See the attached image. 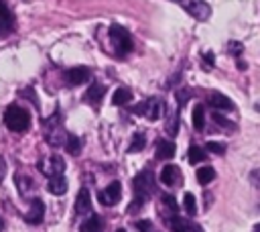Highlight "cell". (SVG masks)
I'll return each instance as SVG.
<instances>
[{
    "label": "cell",
    "mask_w": 260,
    "mask_h": 232,
    "mask_svg": "<svg viewBox=\"0 0 260 232\" xmlns=\"http://www.w3.org/2000/svg\"><path fill=\"white\" fill-rule=\"evenodd\" d=\"M49 191L53 195H63L67 191V179L61 173H53L49 175Z\"/></svg>",
    "instance_id": "11"
},
{
    "label": "cell",
    "mask_w": 260,
    "mask_h": 232,
    "mask_svg": "<svg viewBox=\"0 0 260 232\" xmlns=\"http://www.w3.org/2000/svg\"><path fill=\"white\" fill-rule=\"evenodd\" d=\"M254 108H256V110H258V112H260V100H258V102H256V106H254Z\"/></svg>",
    "instance_id": "36"
},
{
    "label": "cell",
    "mask_w": 260,
    "mask_h": 232,
    "mask_svg": "<svg viewBox=\"0 0 260 232\" xmlns=\"http://www.w3.org/2000/svg\"><path fill=\"white\" fill-rule=\"evenodd\" d=\"M183 210L187 212V216H195L197 214V204H195V195L193 193H185V197H183Z\"/></svg>",
    "instance_id": "21"
},
{
    "label": "cell",
    "mask_w": 260,
    "mask_h": 232,
    "mask_svg": "<svg viewBox=\"0 0 260 232\" xmlns=\"http://www.w3.org/2000/svg\"><path fill=\"white\" fill-rule=\"evenodd\" d=\"M134 226H136L138 230H150V228H152V224H150L148 220H138Z\"/></svg>",
    "instance_id": "32"
},
{
    "label": "cell",
    "mask_w": 260,
    "mask_h": 232,
    "mask_svg": "<svg viewBox=\"0 0 260 232\" xmlns=\"http://www.w3.org/2000/svg\"><path fill=\"white\" fill-rule=\"evenodd\" d=\"M132 112H134V114H144V112H146V102H140V104H136V106L132 108Z\"/></svg>",
    "instance_id": "34"
},
{
    "label": "cell",
    "mask_w": 260,
    "mask_h": 232,
    "mask_svg": "<svg viewBox=\"0 0 260 232\" xmlns=\"http://www.w3.org/2000/svg\"><path fill=\"white\" fill-rule=\"evenodd\" d=\"M14 181H16V185H18L20 193L28 191V187H30V179H28V177H24V181H22V175H16V177H14Z\"/></svg>",
    "instance_id": "27"
},
{
    "label": "cell",
    "mask_w": 260,
    "mask_h": 232,
    "mask_svg": "<svg viewBox=\"0 0 260 232\" xmlns=\"http://www.w3.org/2000/svg\"><path fill=\"white\" fill-rule=\"evenodd\" d=\"M110 41H112V45H114V49H116L118 53H128V51H132V37H130V33H128L126 28L118 26V24L110 26Z\"/></svg>",
    "instance_id": "3"
},
{
    "label": "cell",
    "mask_w": 260,
    "mask_h": 232,
    "mask_svg": "<svg viewBox=\"0 0 260 232\" xmlns=\"http://www.w3.org/2000/svg\"><path fill=\"white\" fill-rule=\"evenodd\" d=\"M162 201H165V206L175 214L177 212V201H175V197L173 195H162Z\"/></svg>",
    "instance_id": "30"
},
{
    "label": "cell",
    "mask_w": 260,
    "mask_h": 232,
    "mask_svg": "<svg viewBox=\"0 0 260 232\" xmlns=\"http://www.w3.org/2000/svg\"><path fill=\"white\" fill-rule=\"evenodd\" d=\"M179 4L183 6V10H187V14L197 20H207L211 14V8L205 0H179Z\"/></svg>",
    "instance_id": "4"
},
{
    "label": "cell",
    "mask_w": 260,
    "mask_h": 232,
    "mask_svg": "<svg viewBox=\"0 0 260 232\" xmlns=\"http://www.w3.org/2000/svg\"><path fill=\"white\" fill-rule=\"evenodd\" d=\"M165 130H167L171 136H175V134H177V130H179V114H177V110H173V116H169Z\"/></svg>",
    "instance_id": "22"
},
{
    "label": "cell",
    "mask_w": 260,
    "mask_h": 232,
    "mask_svg": "<svg viewBox=\"0 0 260 232\" xmlns=\"http://www.w3.org/2000/svg\"><path fill=\"white\" fill-rule=\"evenodd\" d=\"M173 2H179V0H173Z\"/></svg>",
    "instance_id": "39"
},
{
    "label": "cell",
    "mask_w": 260,
    "mask_h": 232,
    "mask_svg": "<svg viewBox=\"0 0 260 232\" xmlns=\"http://www.w3.org/2000/svg\"><path fill=\"white\" fill-rule=\"evenodd\" d=\"M43 214H45V204H43L39 197H35V199L30 201V208H28V212L24 214V220H26L28 224H41V220H43Z\"/></svg>",
    "instance_id": "6"
},
{
    "label": "cell",
    "mask_w": 260,
    "mask_h": 232,
    "mask_svg": "<svg viewBox=\"0 0 260 232\" xmlns=\"http://www.w3.org/2000/svg\"><path fill=\"white\" fill-rule=\"evenodd\" d=\"M160 112H162V102L160 100H148L146 102V116L150 118V120H156L158 116H160Z\"/></svg>",
    "instance_id": "17"
},
{
    "label": "cell",
    "mask_w": 260,
    "mask_h": 232,
    "mask_svg": "<svg viewBox=\"0 0 260 232\" xmlns=\"http://www.w3.org/2000/svg\"><path fill=\"white\" fill-rule=\"evenodd\" d=\"M4 173H6V163H4V157H0V181L4 179Z\"/></svg>",
    "instance_id": "35"
},
{
    "label": "cell",
    "mask_w": 260,
    "mask_h": 232,
    "mask_svg": "<svg viewBox=\"0 0 260 232\" xmlns=\"http://www.w3.org/2000/svg\"><path fill=\"white\" fill-rule=\"evenodd\" d=\"M213 179H215V171H213V167H203V169L197 171V181H199L201 185H207V183H211Z\"/></svg>",
    "instance_id": "20"
},
{
    "label": "cell",
    "mask_w": 260,
    "mask_h": 232,
    "mask_svg": "<svg viewBox=\"0 0 260 232\" xmlns=\"http://www.w3.org/2000/svg\"><path fill=\"white\" fill-rule=\"evenodd\" d=\"M91 208V195H89V189L81 187L79 193H77V199H75V212L77 214H87Z\"/></svg>",
    "instance_id": "12"
},
{
    "label": "cell",
    "mask_w": 260,
    "mask_h": 232,
    "mask_svg": "<svg viewBox=\"0 0 260 232\" xmlns=\"http://www.w3.org/2000/svg\"><path fill=\"white\" fill-rule=\"evenodd\" d=\"M132 100V92L128 88H118L114 94H112V104L114 106H122V104H128Z\"/></svg>",
    "instance_id": "13"
},
{
    "label": "cell",
    "mask_w": 260,
    "mask_h": 232,
    "mask_svg": "<svg viewBox=\"0 0 260 232\" xmlns=\"http://www.w3.org/2000/svg\"><path fill=\"white\" fill-rule=\"evenodd\" d=\"M65 167L63 159L61 157H51L47 161H39V169L45 173V175H53V173H61Z\"/></svg>",
    "instance_id": "8"
},
{
    "label": "cell",
    "mask_w": 260,
    "mask_h": 232,
    "mask_svg": "<svg viewBox=\"0 0 260 232\" xmlns=\"http://www.w3.org/2000/svg\"><path fill=\"white\" fill-rule=\"evenodd\" d=\"M65 149L69 151V153H79V149H81V140L77 138V136H67L65 138Z\"/></svg>",
    "instance_id": "24"
},
{
    "label": "cell",
    "mask_w": 260,
    "mask_h": 232,
    "mask_svg": "<svg viewBox=\"0 0 260 232\" xmlns=\"http://www.w3.org/2000/svg\"><path fill=\"white\" fill-rule=\"evenodd\" d=\"M189 98H191L189 92H185V90H183V92H177V100H179V104H185Z\"/></svg>",
    "instance_id": "33"
},
{
    "label": "cell",
    "mask_w": 260,
    "mask_h": 232,
    "mask_svg": "<svg viewBox=\"0 0 260 232\" xmlns=\"http://www.w3.org/2000/svg\"><path fill=\"white\" fill-rule=\"evenodd\" d=\"M89 75H91V71H89L87 67H83V65H79V67H71V69L65 73L67 81L73 83V85H81V83H85V81L89 79Z\"/></svg>",
    "instance_id": "7"
},
{
    "label": "cell",
    "mask_w": 260,
    "mask_h": 232,
    "mask_svg": "<svg viewBox=\"0 0 260 232\" xmlns=\"http://www.w3.org/2000/svg\"><path fill=\"white\" fill-rule=\"evenodd\" d=\"M132 185H134L136 195L146 201V199L154 193V175H152L150 171H140V173L134 177Z\"/></svg>",
    "instance_id": "2"
},
{
    "label": "cell",
    "mask_w": 260,
    "mask_h": 232,
    "mask_svg": "<svg viewBox=\"0 0 260 232\" xmlns=\"http://www.w3.org/2000/svg\"><path fill=\"white\" fill-rule=\"evenodd\" d=\"M160 181L165 183V185H177L179 181H181V171H179V167L177 165H165L162 167V171H160Z\"/></svg>",
    "instance_id": "9"
},
{
    "label": "cell",
    "mask_w": 260,
    "mask_h": 232,
    "mask_svg": "<svg viewBox=\"0 0 260 232\" xmlns=\"http://www.w3.org/2000/svg\"><path fill=\"white\" fill-rule=\"evenodd\" d=\"M250 181H252V185H254V187H258V189H260V169H258V171H252Z\"/></svg>",
    "instance_id": "31"
},
{
    "label": "cell",
    "mask_w": 260,
    "mask_h": 232,
    "mask_svg": "<svg viewBox=\"0 0 260 232\" xmlns=\"http://www.w3.org/2000/svg\"><path fill=\"white\" fill-rule=\"evenodd\" d=\"M156 155H158V159H171L175 155V144L171 140H158L156 142Z\"/></svg>",
    "instance_id": "14"
},
{
    "label": "cell",
    "mask_w": 260,
    "mask_h": 232,
    "mask_svg": "<svg viewBox=\"0 0 260 232\" xmlns=\"http://www.w3.org/2000/svg\"><path fill=\"white\" fill-rule=\"evenodd\" d=\"M102 96H104V88H102L100 83H93V85L87 90V94H85V102H89V104H100Z\"/></svg>",
    "instance_id": "18"
},
{
    "label": "cell",
    "mask_w": 260,
    "mask_h": 232,
    "mask_svg": "<svg viewBox=\"0 0 260 232\" xmlns=\"http://www.w3.org/2000/svg\"><path fill=\"white\" fill-rule=\"evenodd\" d=\"M81 230H83V232H87V230H102V220H100V216H91L85 224H81Z\"/></svg>",
    "instance_id": "25"
},
{
    "label": "cell",
    "mask_w": 260,
    "mask_h": 232,
    "mask_svg": "<svg viewBox=\"0 0 260 232\" xmlns=\"http://www.w3.org/2000/svg\"><path fill=\"white\" fill-rule=\"evenodd\" d=\"M144 144H146V140H144V134H134V138H132V144L128 147V151H130V153L142 151V149H144Z\"/></svg>",
    "instance_id": "26"
},
{
    "label": "cell",
    "mask_w": 260,
    "mask_h": 232,
    "mask_svg": "<svg viewBox=\"0 0 260 232\" xmlns=\"http://www.w3.org/2000/svg\"><path fill=\"white\" fill-rule=\"evenodd\" d=\"M203 159H205V151H203L201 147H191V149H189V163L197 165V163H201Z\"/></svg>",
    "instance_id": "23"
},
{
    "label": "cell",
    "mask_w": 260,
    "mask_h": 232,
    "mask_svg": "<svg viewBox=\"0 0 260 232\" xmlns=\"http://www.w3.org/2000/svg\"><path fill=\"white\" fill-rule=\"evenodd\" d=\"M169 228H171V230H177V232H189V230H193V232H199V230H201L199 226H195V224H189V222H185V220H179V218H175L173 222H169Z\"/></svg>",
    "instance_id": "16"
},
{
    "label": "cell",
    "mask_w": 260,
    "mask_h": 232,
    "mask_svg": "<svg viewBox=\"0 0 260 232\" xmlns=\"http://www.w3.org/2000/svg\"><path fill=\"white\" fill-rule=\"evenodd\" d=\"M207 151H211L215 155H223L225 153V147L221 142H207Z\"/></svg>",
    "instance_id": "29"
},
{
    "label": "cell",
    "mask_w": 260,
    "mask_h": 232,
    "mask_svg": "<svg viewBox=\"0 0 260 232\" xmlns=\"http://www.w3.org/2000/svg\"><path fill=\"white\" fill-rule=\"evenodd\" d=\"M12 26V14L4 0H0V31H8Z\"/></svg>",
    "instance_id": "15"
},
{
    "label": "cell",
    "mask_w": 260,
    "mask_h": 232,
    "mask_svg": "<svg viewBox=\"0 0 260 232\" xmlns=\"http://www.w3.org/2000/svg\"><path fill=\"white\" fill-rule=\"evenodd\" d=\"M193 126H195V130H203V126H205V112H203L201 104H197L193 108Z\"/></svg>",
    "instance_id": "19"
},
{
    "label": "cell",
    "mask_w": 260,
    "mask_h": 232,
    "mask_svg": "<svg viewBox=\"0 0 260 232\" xmlns=\"http://www.w3.org/2000/svg\"><path fill=\"white\" fill-rule=\"evenodd\" d=\"M4 124L8 130L12 132H24L30 124V116L24 108L16 106V104H10L6 110H4Z\"/></svg>",
    "instance_id": "1"
},
{
    "label": "cell",
    "mask_w": 260,
    "mask_h": 232,
    "mask_svg": "<svg viewBox=\"0 0 260 232\" xmlns=\"http://www.w3.org/2000/svg\"><path fill=\"white\" fill-rule=\"evenodd\" d=\"M2 228H4V222H2V218H0V230H2Z\"/></svg>",
    "instance_id": "38"
},
{
    "label": "cell",
    "mask_w": 260,
    "mask_h": 232,
    "mask_svg": "<svg viewBox=\"0 0 260 232\" xmlns=\"http://www.w3.org/2000/svg\"><path fill=\"white\" fill-rule=\"evenodd\" d=\"M254 230H258V232H260V224H256V226H254Z\"/></svg>",
    "instance_id": "37"
},
{
    "label": "cell",
    "mask_w": 260,
    "mask_h": 232,
    "mask_svg": "<svg viewBox=\"0 0 260 232\" xmlns=\"http://www.w3.org/2000/svg\"><path fill=\"white\" fill-rule=\"evenodd\" d=\"M209 104H211L215 110H221V112H232V110H234V102H232L228 96L219 94V92H213V94L209 96Z\"/></svg>",
    "instance_id": "10"
},
{
    "label": "cell",
    "mask_w": 260,
    "mask_h": 232,
    "mask_svg": "<svg viewBox=\"0 0 260 232\" xmlns=\"http://www.w3.org/2000/svg\"><path fill=\"white\" fill-rule=\"evenodd\" d=\"M122 195V185L118 181H112L104 191H100V204L102 206H114Z\"/></svg>",
    "instance_id": "5"
},
{
    "label": "cell",
    "mask_w": 260,
    "mask_h": 232,
    "mask_svg": "<svg viewBox=\"0 0 260 232\" xmlns=\"http://www.w3.org/2000/svg\"><path fill=\"white\" fill-rule=\"evenodd\" d=\"M213 120H215V122H217L219 126L228 128V130H232V128H234V126H232V122H230V120H225V118H223V116H221L219 112H213Z\"/></svg>",
    "instance_id": "28"
}]
</instances>
